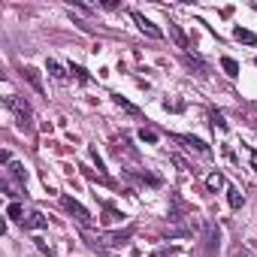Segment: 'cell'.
<instances>
[{
	"label": "cell",
	"mask_w": 257,
	"mask_h": 257,
	"mask_svg": "<svg viewBox=\"0 0 257 257\" xmlns=\"http://www.w3.org/2000/svg\"><path fill=\"white\" fill-rule=\"evenodd\" d=\"M221 248V227L215 221H206V233H203V254L206 257H215Z\"/></svg>",
	"instance_id": "1"
},
{
	"label": "cell",
	"mask_w": 257,
	"mask_h": 257,
	"mask_svg": "<svg viewBox=\"0 0 257 257\" xmlns=\"http://www.w3.org/2000/svg\"><path fill=\"white\" fill-rule=\"evenodd\" d=\"M7 106L19 115V121H22V124H31V103H28V100H22V97L10 94V97H7Z\"/></svg>",
	"instance_id": "2"
},
{
	"label": "cell",
	"mask_w": 257,
	"mask_h": 257,
	"mask_svg": "<svg viewBox=\"0 0 257 257\" xmlns=\"http://www.w3.org/2000/svg\"><path fill=\"white\" fill-rule=\"evenodd\" d=\"M131 19H134V22L140 25V31H143L146 37H152V40H161V37H164V31H161V28H158L155 22H149V19H146L143 13H137V10H134V13H131Z\"/></svg>",
	"instance_id": "3"
},
{
	"label": "cell",
	"mask_w": 257,
	"mask_h": 257,
	"mask_svg": "<svg viewBox=\"0 0 257 257\" xmlns=\"http://www.w3.org/2000/svg\"><path fill=\"white\" fill-rule=\"evenodd\" d=\"M61 203H64V209H67L70 215H76V221H82V224H91V215H88V209H85L82 203H76L73 197H61Z\"/></svg>",
	"instance_id": "4"
},
{
	"label": "cell",
	"mask_w": 257,
	"mask_h": 257,
	"mask_svg": "<svg viewBox=\"0 0 257 257\" xmlns=\"http://www.w3.org/2000/svg\"><path fill=\"white\" fill-rule=\"evenodd\" d=\"M22 224H25V230H46L49 227V218L43 212H28Z\"/></svg>",
	"instance_id": "5"
},
{
	"label": "cell",
	"mask_w": 257,
	"mask_h": 257,
	"mask_svg": "<svg viewBox=\"0 0 257 257\" xmlns=\"http://www.w3.org/2000/svg\"><path fill=\"white\" fill-rule=\"evenodd\" d=\"M134 236V227H124V230H118V233H109V236H103V245H109V248H115V245H124L127 239Z\"/></svg>",
	"instance_id": "6"
},
{
	"label": "cell",
	"mask_w": 257,
	"mask_h": 257,
	"mask_svg": "<svg viewBox=\"0 0 257 257\" xmlns=\"http://www.w3.org/2000/svg\"><path fill=\"white\" fill-rule=\"evenodd\" d=\"M173 140H179V143H185L188 149H197L200 155H206V158H209V146H206V143H200V140H194V137H182V134H176Z\"/></svg>",
	"instance_id": "7"
},
{
	"label": "cell",
	"mask_w": 257,
	"mask_h": 257,
	"mask_svg": "<svg viewBox=\"0 0 257 257\" xmlns=\"http://www.w3.org/2000/svg\"><path fill=\"white\" fill-rule=\"evenodd\" d=\"M22 76H25V79L34 85V91H40V94L46 91V88H43V79H40V70H34V67H25V70H22Z\"/></svg>",
	"instance_id": "8"
},
{
	"label": "cell",
	"mask_w": 257,
	"mask_h": 257,
	"mask_svg": "<svg viewBox=\"0 0 257 257\" xmlns=\"http://www.w3.org/2000/svg\"><path fill=\"white\" fill-rule=\"evenodd\" d=\"M227 203H230V209H239V206L245 203L242 191H239V188H233V185H227Z\"/></svg>",
	"instance_id": "9"
},
{
	"label": "cell",
	"mask_w": 257,
	"mask_h": 257,
	"mask_svg": "<svg viewBox=\"0 0 257 257\" xmlns=\"http://www.w3.org/2000/svg\"><path fill=\"white\" fill-rule=\"evenodd\" d=\"M170 37L176 40V46H179V49H188V37L182 34V28H179L176 22H170Z\"/></svg>",
	"instance_id": "10"
},
{
	"label": "cell",
	"mask_w": 257,
	"mask_h": 257,
	"mask_svg": "<svg viewBox=\"0 0 257 257\" xmlns=\"http://www.w3.org/2000/svg\"><path fill=\"white\" fill-rule=\"evenodd\" d=\"M185 64H188L191 70H197L200 76H209V64H203L200 58H194V55H185Z\"/></svg>",
	"instance_id": "11"
},
{
	"label": "cell",
	"mask_w": 257,
	"mask_h": 257,
	"mask_svg": "<svg viewBox=\"0 0 257 257\" xmlns=\"http://www.w3.org/2000/svg\"><path fill=\"white\" fill-rule=\"evenodd\" d=\"M233 37H236L239 43H248V46H254V43H257V37H254L251 31H245V28H236V31H233Z\"/></svg>",
	"instance_id": "12"
},
{
	"label": "cell",
	"mask_w": 257,
	"mask_h": 257,
	"mask_svg": "<svg viewBox=\"0 0 257 257\" xmlns=\"http://www.w3.org/2000/svg\"><path fill=\"white\" fill-rule=\"evenodd\" d=\"M221 67H224L227 76H239V64H236L233 58H221Z\"/></svg>",
	"instance_id": "13"
},
{
	"label": "cell",
	"mask_w": 257,
	"mask_h": 257,
	"mask_svg": "<svg viewBox=\"0 0 257 257\" xmlns=\"http://www.w3.org/2000/svg\"><path fill=\"white\" fill-rule=\"evenodd\" d=\"M206 188H209V191H218V188H224V176H221V173H212V176L206 179Z\"/></svg>",
	"instance_id": "14"
},
{
	"label": "cell",
	"mask_w": 257,
	"mask_h": 257,
	"mask_svg": "<svg viewBox=\"0 0 257 257\" xmlns=\"http://www.w3.org/2000/svg\"><path fill=\"white\" fill-rule=\"evenodd\" d=\"M103 215H106V218H103V221H106V224H112V221H121V218H124V215H121V212H118V209H112V206H109V203H106V206H103Z\"/></svg>",
	"instance_id": "15"
},
{
	"label": "cell",
	"mask_w": 257,
	"mask_h": 257,
	"mask_svg": "<svg viewBox=\"0 0 257 257\" xmlns=\"http://www.w3.org/2000/svg\"><path fill=\"white\" fill-rule=\"evenodd\" d=\"M7 215H10L13 221H25V209H22L19 203H10V209H7Z\"/></svg>",
	"instance_id": "16"
},
{
	"label": "cell",
	"mask_w": 257,
	"mask_h": 257,
	"mask_svg": "<svg viewBox=\"0 0 257 257\" xmlns=\"http://www.w3.org/2000/svg\"><path fill=\"white\" fill-rule=\"evenodd\" d=\"M140 140H143V143H158V131H152V127H143V131H140Z\"/></svg>",
	"instance_id": "17"
},
{
	"label": "cell",
	"mask_w": 257,
	"mask_h": 257,
	"mask_svg": "<svg viewBox=\"0 0 257 257\" xmlns=\"http://www.w3.org/2000/svg\"><path fill=\"white\" fill-rule=\"evenodd\" d=\"M49 73H52L55 79H67V73H64V67H61L58 61H49Z\"/></svg>",
	"instance_id": "18"
},
{
	"label": "cell",
	"mask_w": 257,
	"mask_h": 257,
	"mask_svg": "<svg viewBox=\"0 0 257 257\" xmlns=\"http://www.w3.org/2000/svg\"><path fill=\"white\" fill-rule=\"evenodd\" d=\"M10 170H13V176H16V179H19V182H28V170H25V167H22V164H13V167H10Z\"/></svg>",
	"instance_id": "19"
},
{
	"label": "cell",
	"mask_w": 257,
	"mask_h": 257,
	"mask_svg": "<svg viewBox=\"0 0 257 257\" xmlns=\"http://www.w3.org/2000/svg\"><path fill=\"white\" fill-rule=\"evenodd\" d=\"M115 103H118L121 109H127V112H134V115H137V106H131V103H127V100H124L121 94H115Z\"/></svg>",
	"instance_id": "20"
},
{
	"label": "cell",
	"mask_w": 257,
	"mask_h": 257,
	"mask_svg": "<svg viewBox=\"0 0 257 257\" xmlns=\"http://www.w3.org/2000/svg\"><path fill=\"white\" fill-rule=\"evenodd\" d=\"M70 73H76V76H79V79H82V82H91V76H88V73H85V70H82V67H76V64H73V67H70Z\"/></svg>",
	"instance_id": "21"
},
{
	"label": "cell",
	"mask_w": 257,
	"mask_h": 257,
	"mask_svg": "<svg viewBox=\"0 0 257 257\" xmlns=\"http://www.w3.org/2000/svg\"><path fill=\"white\" fill-rule=\"evenodd\" d=\"M230 257H254V254H251V248H236Z\"/></svg>",
	"instance_id": "22"
},
{
	"label": "cell",
	"mask_w": 257,
	"mask_h": 257,
	"mask_svg": "<svg viewBox=\"0 0 257 257\" xmlns=\"http://www.w3.org/2000/svg\"><path fill=\"white\" fill-rule=\"evenodd\" d=\"M209 115H212V124H215V127H224V118H221L218 112H209Z\"/></svg>",
	"instance_id": "23"
},
{
	"label": "cell",
	"mask_w": 257,
	"mask_h": 257,
	"mask_svg": "<svg viewBox=\"0 0 257 257\" xmlns=\"http://www.w3.org/2000/svg\"><path fill=\"white\" fill-rule=\"evenodd\" d=\"M251 164H254V170H257V152H251Z\"/></svg>",
	"instance_id": "24"
},
{
	"label": "cell",
	"mask_w": 257,
	"mask_h": 257,
	"mask_svg": "<svg viewBox=\"0 0 257 257\" xmlns=\"http://www.w3.org/2000/svg\"><path fill=\"white\" fill-rule=\"evenodd\" d=\"M155 257H167V251H158V254H155Z\"/></svg>",
	"instance_id": "25"
},
{
	"label": "cell",
	"mask_w": 257,
	"mask_h": 257,
	"mask_svg": "<svg viewBox=\"0 0 257 257\" xmlns=\"http://www.w3.org/2000/svg\"><path fill=\"white\" fill-rule=\"evenodd\" d=\"M254 10H257V4H254Z\"/></svg>",
	"instance_id": "26"
},
{
	"label": "cell",
	"mask_w": 257,
	"mask_h": 257,
	"mask_svg": "<svg viewBox=\"0 0 257 257\" xmlns=\"http://www.w3.org/2000/svg\"><path fill=\"white\" fill-rule=\"evenodd\" d=\"M254 64H257V61H254Z\"/></svg>",
	"instance_id": "27"
}]
</instances>
